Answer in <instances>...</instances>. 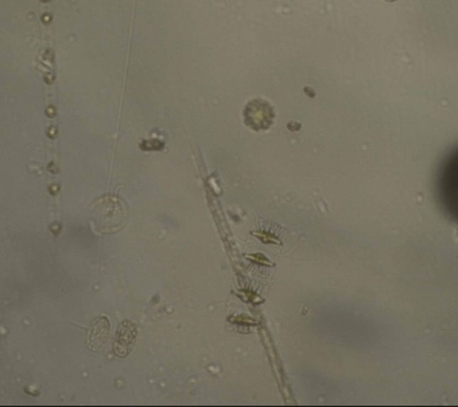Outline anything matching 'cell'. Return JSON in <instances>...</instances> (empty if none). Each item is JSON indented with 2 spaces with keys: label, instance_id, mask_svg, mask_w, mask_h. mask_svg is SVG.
I'll list each match as a JSON object with an SVG mask.
<instances>
[{
  "label": "cell",
  "instance_id": "obj_1",
  "mask_svg": "<svg viewBox=\"0 0 458 407\" xmlns=\"http://www.w3.org/2000/svg\"><path fill=\"white\" fill-rule=\"evenodd\" d=\"M138 336V329L132 321L121 322L116 331L114 342V352L120 358H127L132 353Z\"/></svg>",
  "mask_w": 458,
  "mask_h": 407
},
{
  "label": "cell",
  "instance_id": "obj_2",
  "mask_svg": "<svg viewBox=\"0 0 458 407\" xmlns=\"http://www.w3.org/2000/svg\"><path fill=\"white\" fill-rule=\"evenodd\" d=\"M110 331H111V326H110L107 317L101 316V317L96 318L92 322L90 332H88V342H88L90 349L93 352H101L109 340Z\"/></svg>",
  "mask_w": 458,
  "mask_h": 407
}]
</instances>
